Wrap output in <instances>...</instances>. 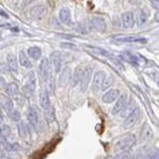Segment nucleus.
Returning <instances> with one entry per match:
<instances>
[{"label":"nucleus","instance_id":"f03ea898","mask_svg":"<svg viewBox=\"0 0 159 159\" xmlns=\"http://www.w3.org/2000/svg\"><path fill=\"white\" fill-rule=\"evenodd\" d=\"M39 101H40V106H41L44 114H45V120H47L48 122H52L55 120V111L54 107L52 106L51 99L49 97L48 89L46 88H42L41 92H40L39 96Z\"/></svg>","mask_w":159,"mask_h":159},{"label":"nucleus","instance_id":"b1692460","mask_svg":"<svg viewBox=\"0 0 159 159\" xmlns=\"http://www.w3.org/2000/svg\"><path fill=\"white\" fill-rule=\"evenodd\" d=\"M11 134H12V130H11V127H10L8 124H0V137L1 139L5 141H8V139L11 137Z\"/></svg>","mask_w":159,"mask_h":159},{"label":"nucleus","instance_id":"393cba45","mask_svg":"<svg viewBox=\"0 0 159 159\" xmlns=\"http://www.w3.org/2000/svg\"><path fill=\"white\" fill-rule=\"evenodd\" d=\"M89 49L92 50V51L98 55V56H101L103 58H107V59H111L112 58V54L111 52H108L107 50H104L102 48L99 47H94V46H89Z\"/></svg>","mask_w":159,"mask_h":159},{"label":"nucleus","instance_id":"cd10ccee","mask_svg":"<svg viewBox=\"0 0 159 159\" xmlns=\"http://www.w3.org/2000/svg\"><path fill=\"white\" fill-rule=\"evenodd\" d=\"M82 70L81 67H78L75 70L74 74L72 75V81H73V84L76 86V84H80V79H81V75H82Z\"/></svg>","mask_w":159,"mask_h":159},{"label":"nucleus","instance_id":"c85d7f7f","mask_svg":"<svg viewBox=\"0 0 159 159\" xmlns=\"http://www.w3.org/2000/svg\"><path fill=\"white\" fill-rule=\"evenodd\" d=\"M113 82H114V78L112 76H107L103 80V83L102 84V89H101L104 91V89H107L108 88H111V84H113Z\"/></svg>","mask_w":159,"mask_h":159},{"label":"nucleus","instance_id":"a19ab883","mask_svg":"<svg viewBox=\"0 0 159 159\" xmlns=\"http://www.w3.org/2000/svg\"><path fill=\"white\" fill-rule=\"evenodd\" d=\"M2 148V139H0V150H1Z\"/></svg>","mask_w":159,"mask_h":159},{"label":"nucleus","instance_id":"ea45409f","mask_svg":"<svg viewBox=\"0 0 159 159\" xmlns=\"http://www.w3.org/2000/svg\"><path fill=\"white\" fill-rule=\"evenodd\" d=\"M0 159H11V158H9V157H6V156H0Z\"/></svg>","mask_w":159,"mask_h":159},{"label":"nucleus","instance_id":"37998d69","mask_svg":"<svg viewBox=\"0 0 159 159\" xmlns=\"http://www.w3.org/2000/svg\"><path fill=\"white\" fill-rule=\"evenodd\" d=\"M0 72H1V71H0Z\"/></svg>","mask_w":159,"mask_h":159},{"label":"nucleus","instance_id":"6e6552de","mask_svg":"<svg viewBox=\"0 0 159 159\" xmlns=\"http://www.w3.org/2000/svg\"><path fill=\"white\" fill-rule=\"evenodd\" d=\"M140 118V109L139 107H134L133 111L128 114L123 121V127L125 129H129L133 127L138 122Z\"/></svg>","mask_w":159,"mask_h":159},{"label":"nucleus","instance_id":"9b49d317","mask_svg":"<svg viewBox=\"0 0 159 159\" xmlns=\"http://www.w3.org/2000/svg\"><path fill=\"white\" fill-rule=\"evenodd\" d=\"M72 81V70L70 67H66L62 69L61 73L58 78V86L60 88L67 87L69 83Z\"/></svg>","mask_w":159,"mask_h":159},{"label":"nucleus","instance_id":"7ed1b4c3","mask_svg":"<svg viewBox=\"0 0 159 159\" xmlns=\"http://www.w3.org/2000/svg\"><path fill=\"white\" fill-rule=\"evenodd\" d=\"M136 142V137L132 133H126L114 139L112 143L113 150L116 152H127Z\"/></svg>","mask_w":159,"mask_h":159},{"label":"nucleus","instance_id":"4c0bfd02","mask_svg":"<svg viewBox=\"0 0 159 159\" xmlns=\"http://www.w3.org/2000/svg\"><path fill=\"white\" fill-rule=\"evenodd\" d=\"M2 122H3V111L1 107H0V124H2Z\"/></svg>","mask_w":159,"mask_h":159},{"label":"nucleus","instance_id":"f704fd0d","mask_svg":"<svg viewBox=\"0 0 159 159\" xmlns=\"http://www.w3.org/2000/svg\"><path fill=\"white\" fill-rule=\"evenodd\" d=\"M0 16L3 17V18H6V19H8V18H9V14H8L6 11H5V10H4L3 8L0 7Z\"/></svg>","mask_w":159,"mask_h":159},{"label":"nucleus","instance_id":"6ab92c4d","mask_svg":"<svg viewBox=\"0 0 159 159\" xmlns=\"http://www.w3.org/2000/svg\"><path fill=\"white\" fill-rule=\"evenodd\" d=\"M6 65L9 70L13 73H17L19 70L18 58L14 54H8L6 57Z\"/></svg>","mask_w":159,"mask_h":159},{"label":"nucleus","instance_id":"2f4dec72","mask_svg":"<svg viewBox=\"0 0 159 159\" xmlns=\"http://www.w3.org/2000/svg\"><path fill=\"white\" fill-rule=\"evenodd\" d=\"M109 61H111V63L112 66H113L114 68H116L117 70H120V71H123V70H124L123 65L121 64V62H119L117 59L111 58V59H109Z\"/></svg>","mask_w":159,"mask_h":159},{"label":"nucleus","instance_id":"423d86ee","mask_svg":"<svg viewBox=\"0 0 159 159\" xmlns=\"http://www.w3.org/2000/svg\"><path fill=\"white\" fill-rule=\"evenodd\" d=\"M49 10L45 4H37L30 9V17L35 21H41L48 16Z\"/></svg>","mask_w":159,"mask_h":159},{"label":"nucleus","instance_id":"2eb2a0df","mask_svg":"<svg viewBox=\"0 0 159 159\" xmlns=\"http://www.w3.org/2000/svg\"><path fill=\"white\" fill-rule=\"evenodd\" d=\"M5 93H6V96L10 98H16L19 94V86L17 83L15 82H11V83H8L6 84V86H5Z\"/></svg>","mask_w":159,"mask_h":159},{"label":"nucleus","instance_id":"412c9836","mask_svg":"<svg viewBox=\"0 0 159 159\" xmlns=\"http://www.w3.org/2000/svg\"><path fill=\"white\" fill-rule=\"evenodd\" d=\"M18 63L19 65H21V67L25 68V69H32L33 64L31 62V60L29 59V57L27 56V54L24 51H20L19 52V57H18Z\"/></svg>","mask_w":159,"mask_h":159},{"label":"nucleus","instance_id":"a211bd4d","mask_svg":"<svg viewBox=\"0 0 159 159\" xmlns=\"http://www.w3.org/2000/svg\"><path fill=\"white\" fill-rule=\"evenodd\" d=\"M0 107H1L2 111L8 113L11 111L12 109H14L13 101L7 96H5V94H0Z\"/></svg>","mask_w":159,"mask_h":159},{"label":"nucleus","instance_id":"f3484780","mask_svg":"<svg viewBox=\"0 0 159 159\" xmlns=\"http://www.w3.org/2000/svg\"><path fill=\"white\" fill-rule=\"evenodd\" d=\"M59 18L65 25H72V12L70 8L63 7L59 11Z\"/></svg>","mask_w":159,"mask_h":159},{"label":"nucleus","instance_id":"ddd939ff","mask_svg":"<svg viewBox=\"0 0 159 159\" xmlns=\"http://www.w3.org/2000/svg\"><path fill=\"white\" fill-rule=\"evenodd\" d=\"M114 39L117 42L126 43V44H144L147 42L145 38L137 37V36H116Z\"/></svg>","mask_w":159,"mask_h":159},{"label":"nucleus","instance_id":"72a5a7b5","mask_svg":"<svg viewBox=\"0 0 159 159\" xmlns=\"http://www.w3.org/2000/svg\"><path fill=\"white\" fill-rule=\"evenodd\" d=\"M113 159H128V154L126 152H121L116 155Z\"/></svg>","mask_w":159,"mask_h":159},{"label":"nucleus","instance_id":"0eeeda50","mask_svg":"<svg viewBox=\"0 0 159 159\" xmlns=\"http://www.w3.org/2000/svg\"><path fill=\"white\" fill-rule=\"evenodd\" d=\"M50 62V68H51L52 72H54L55 75L59 74L62 71V66H63V56L59 51H55L51 53L49 58Z\"/></svg>","mask_w":159,"mask_h":159},{"label":"nucleus","instance_id":"bb28decb","mask_svg":"<svg viewBox=\"0 0 159 159\" xmlns=\"http://www.w3.org/2000/svg\"><path fill=\"white\" fill-rule=\"evenodd\" d=\"M18 132H19V135L21 138H23V139L27 138L29 130H28V127L26 126V124H25L24 122H19V124H18Z\"/></svg>","mask_w":159,"mask_h":159},{"label":"nucleus","instance_id":"39448f33","mask_svg":"<svg viewBox=\"0 0 159 159\" xmlns=\"http://www.w3.org/2000/svg\"><path fill=\"white\" fill-rule=\"evenodd\" d=\"M38 74L39 79L41 80L42 83H48L50 76H51V68H50L49 58L44 57L41 59V62H40L38 68Z\"/></svg>","mask_w":159,"mask_h":159},{"label":"nucleus","instance_id":"4468645a","mask_svg":"<svg viewBox=\"0 0 159 159\" xmlns=\"http://www.w3.org/2000/svg\"><path fill=\"white\" fill-rule=\"evenodd\" d=\"M120 96V92L117 89H109L108 91H107L103 93V96L102 98V102L106 103H111L113 102H116V99Z\"/></svg>","mask_w":159,"mask_h":159},{"label":"nucleus","instance_id":"c9c22d12","mask_svg":"<svg viewBox=\"0 0 159 159\" xmlns=\"http://www.w3.org/2000/svg\"><path fill=\"white\" fill-rule=\"evenodd\" d=\"M5 86H6V82H5V79L0 75V89H5Z\"/></svg>","mask_w":159,"mask_h":159},{"label":"nucleus","instance_id":"7c9ffc66","mask_svg":"<svg viewBox=\"0 0 159 159\" xmlns=\"http://www.w3.org/2000/svg\"><path fill=\"white\" fill-rule=\"evenodd\" d=\"M5 149H6L7 151H11V152H16L19 150V144L17 142H6V144L4 145Z\"/></svg>","mask_w":159,"mask_h":159},{"label":"nucleus","instance_id":"aec40b11","mask_svg":"<svg viewBox=\"0 0 159 159\" xmlns=\"http://www.w3.org/2000/svg\"><path fill=\"white\" fill-rule=\"evenodd\" d=\"M27 56L30 60L38 61V60L42 58V50L38 46H31L27 50Z\"/></svg>","mask_w":159,"mask_h":159},{"label":"nucleus","instance_id":"e433bc0d","mask_svg":"<svg viewBox=\"0 0 159 159\" xmlns=\"http://www.w3.org/2000/svg\"><path fill=\"white\" fill-rule=\"evenodd\" d=\"M150 4L154 9L157 10V12H159V1H151Z\"/></svg>","mask_w":159,"mask_h":159},{"label":"nucleus","instance_id":"f257e3e1","mask_svg":"<svg viewBox=\"0 0 159 159\" xmlns=\"http://www.w3.org/2000/svg\"><path fill=\"white\" fill-rule=\"evenodd\" d=\"M27 119L28 122L30 123L35 130L38 132H42L44 130V118L42 116V111H40V108L32 104L31 107H29L27 111Z\"/></svg>","mask_w":159,"mask_h":159},{"label":"nucleus","instance_id":"c756f323","mask_svg":"<svg viewBox=\"0 0 159 159\" xmlns=\"http://www.w3.org/2000/svg\"><path fill=\"white\" fill-rule=\"evenodd\" d=\"M8 117L11 119L12 121H15V122H18L20 119H21V116H20V112L17 111V109H12L11 111L7 113Z\"/></svg>","mask_w":159,"mask_h":159},{"label":"nucleus","instance_id":"5701e85b","mask_svg":"<svg viewBox=\"0 0 159 159\" xmlns=\"http://www.w3.org/2000/svg\"><path fill=\"white\" fill-rule=\"evenodd\" d=\"M92 27L98 32H104L106 31L107 25H106V22H104V20L102 18L94 17L92 19Z\"/></svg>","mask_w":159,"mask_h":159},{"label":"nucleus","instance_id":"20e7f679","mask_svg":"<svg viewBox=\"0 0 159 159\" xmlns=\"http://www.w3.org/2000/svg\"><path fill=\"white\" fill-rule=\"evenodd\" d=\"M37 88V76L34 71H31L27 74L25 78V83L22 88V91L26 97H32L36 92Z\"/></svg>","mask_w":159,"mask_h":159},{"label":"nucleus","instance_id":"9d476101","mask_svg":"<svg viewBox=\"0 0 159 159\" xmlns=\"http://www.w3.org/2000/svg\"><path fill=\"white\" fill-rule=\"evenodd\" d=\"M91 82H92V68L89 66H87L82 70L81 79H80V87H81V91L86 92Z\"/></svg>","mask_w":159,"mask_h":159},{"label":"nucleus","instance_id":"58836bf2","mask_svg":"<svg viewBox=\"0 0 159 159\" xmlns=\"http://www.w3.org/2000/svg\"><path fill=\"white\" fill-rule=\"evenodd\" d=\"M154 20H155L156 22H159V12H156L154 14Z\"/></svg>","mask_w":159,"mask_h":159},{"label":"nucleus","instance_id":"1a4fd4ad","mask_svg":"<svg viewBox=\"0 0 159 159\" xmlns=\"http://www.w3.org/2000/svg\"><path fill=\"white\" fill-rule=\"evenodd\" d=\"M128 104V96L127 93H122L119 96V98L116 99V103H114V106L111 109V114L113 116H116V114H119L121 113L125 107H127Z\"/></svg>","mask_w":159,"mask_h":159},{"label":"nucleus","instance_id":"a878e982","mask_svg":"<svg viewBox=\"0 0 159 159\" xmlns=\"http://www.w3.org/2000/svg\"><path fill=\"white\" fill-rule=\"evenodd\" d=\"M140 137L142 139H145V140H148V139H151L153 137V131L148 123H145L142 126L140 130Z\"/></svg>","mask_w":159,"mask_h":159},{"label":"nucleus","instance_id":"dca6fc26","mask_svg":"<svg viewBox=\"0 0 159 159\" xmlns=\"http://www.w3.org/2000/svg\"><path fill=\"white\" fill-rule=\"evenodd\" d=\"M121 22H122V27L124 29H129L132 28L135 23V18H134V13L133 12H125L121 15Z\"/></svg>","mask_w":159,"mask_h":159},{"label":"nucleus","instance_id":"473e14b6","mask_svg":"<svg viewBox=\"0 0 159 159\" xmlns=\"http://www.w3.org/2000/svg\"><path fill=\"white\" fill-rule=\"evenodd\" d=\"M142 159H159V150L148 152Z\"/></svg>","mask_w":159,"mask_h":159},{"label":"nucleus","instance_id":"f8f14e48","mask_svg":"<svg viewBox=\"0 0 159 159\" xmlns=\"http://www.w3.org/2000/svg\"><path fill=\"white\" fill-rule=\"evenodd\" d=\"M107 77L103 71H96L92 79V87L93 92H98L102 89V84L103 83L104 78Z\"/></svg>","mask_w":159,"mask_h":159},{"label":"nucleus","instance_id":"4be33fe9","mask_svg":"<svg viewBox=\"0 0 159 159\" xmlns=\"http://www.w3.org/2000/svg\"><path fill=\"white\" fill-rule=\"evenodd\" d=\"M134 18H135V22L137 24V26L141 27L142 25L146 23L148 19V14L144 9H140L136 12L135 15H134Z\"/></svg>","mask_w":159,"mask_h":159},{"label":"nucleus","instance_id":"79ce46f5","mask_svg":"<svg viewBox=\"0 0 159 159\" xmlns=\"http://www.w3.org/2000/svg\"><path fill=\"white\" fill-rule=\"evenodd\" d=\"M0 139H1V137H0Z\"/></svg>","mask_w":159,"mask_h":159}]
</instances>
